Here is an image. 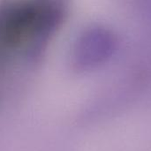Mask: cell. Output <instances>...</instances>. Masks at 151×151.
<instances>
[{
	"label": "cell",
	"instance_id": "1",
	"mask_svg": "<svg viewBox=\"0 0 151 151\" xmlns=\"http://www.w3.org/2000/svg\"><path fill=\"white\" fill-rule=\"evenodd\" d=\"M118 41L108 28L95 27L81 37L77 47V60L84 68H94L108 62L115 54Z\"/></svg>",
	"mask_w": 151,
	"mask_h": 151
}]
</instances>
